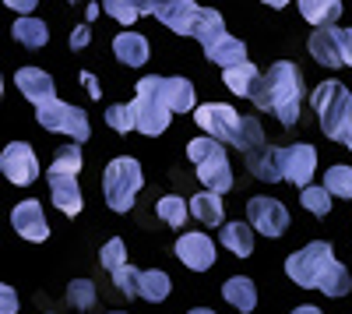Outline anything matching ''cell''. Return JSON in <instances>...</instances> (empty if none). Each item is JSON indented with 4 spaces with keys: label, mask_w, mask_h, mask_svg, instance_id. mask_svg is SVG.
<instances>
[{
    "label": "cell",
    "mask_w": 352,
    "mask_h": 314,
    "mask_svg": "<svg viewBox=\"0 0 352 314\" xmlns=\"http://www.w3.org/2000/svg\"><path fill=\"white\" fill-rule=\"evenodd\" d=\"M109 314H124V311H109Z\"/></svg>",
    "instance_id": "681fc988"
},
{
    "label": "cell",
    "mask_w": 352,
    "mask_h": 314,
    "mask_svg": "<svg viewBox=\"0 0 352 314\" xmlns=\"http://www.w3.org/2000/svg\"><path fill=\"white\" fill-rule=\"evenodd\" d=\"M190 314H215V311H208V307H194Z\"/></svg>",
    "instance_id": "bcb514c9"
},
{
    "label": "cell",
    "mask_w": 352,
    "mask_h": 314,
    "mask_svg": "<svg viewBox=\"0 0 352 314\" xmlns=\"http://www.w3.org/2000/svg\"><path fill=\"white\" fill-rule=\"evenodd\" d=\"M0 314H18V297L4 282H0Z\"/></svg>",
    "instance_id": "f35d334b"
},
{
    "label": "cell",
    "mask_w": 352,
    "mask_h": 314,
    "mask_svg": "<svg viewBox=\"0 0 352 314\" xmlns=\"http://www.w3.org/2000/svg\"><path fill=\"white\" fill-rule=\"evenodd\" d=\"M307 46H310V53H314V61H317V64H324V67H342L338 28H331V25H324V28H314Z\"/></svg>",
    "instance_id": "e0dca14e"
},
{
    "label": "cell",
    "mask_w": 352,
    "mask_h": 314,
    "mask_svg": "<svg viewBox=\"0 0 352 314\" xmlns=\"http://www.w3.org/2000/svg\"><path fill=\"white\" fill-rule=\"evenodd\" d=\"M0 96H4V81H0Z\"/></svg>",
    "instance_id": "c3c4849f"
},
{
    "label": "cell",
    "mask_w": 352,
    "mask_h": 314,
    "mask_svg": "<svg viewBox=\"0 0 352 314\" xmlns=\"http://www.w3.org/2000/svg\"><path fill=\"white\" fill-rule=\"evenodd\" d=\"M113 275V286L116 290H120L124 297H138V269H131V265H120V269H116V272H109Z\"/></svg>",
    "instance_id": "8d00e7d4"
},
{
    "label": "cell",
    "mask_w": 352,
    "mask_h": 314,
    "mask_svg": "<svg viewBox=\"0 0 352 314\" xmlns=\"http://www.w3.org/2000/svg\"><path fill=\"white\" fill-rule=\"evenodd\" d=\"M169 286H173L169 275L159 272V269H148V272H141V275H138V297L152 300V304L166 300V297H169Z\"/></svg>",
    "instance_id": "f1b7e54d"
},
{
    "label": "cell",
    "mask_w": 352,
    "mask_h": 314,
    "mask_svg": "<svg viewBox=\"0 0 352 314\" xmlns=\"http://www.w3.org/2000/svg\"><path fill=\"white\" fill-rule=\"evenodd\" d=\"M81 81H85V92L92 96V99H99V92H102V89H99V81H96L92 74H81Z\"/></svg>",
    "instance_id": "b9f144b4"
},
{
    "label": "cell",
    "mask_w": 352,
    "mask_h": 314,
    "mask_svg": "<svg viewBox=\"0 0 352 314\" xmlns=\"http://www.w3.org/2000/svg\"><path fill=\"white\" fill-rule=\"evenodd\" d=\"M300 14H303L314 28L335 25V21L342 18V0H300Z\"/></svg>",
    "instance_id": "44dd1931"
},
{
    "label": "cell",
    "mask_w": 352,
    "mask_h": 314,
    "mask_svg": "<svg viewBox=\"0 0 352 314\" xmlns=\"http://www.w3.org/2000/svg\"><path fill=\"white\" fill-rule=\"evenodd\" d=\"M144 177H141V163L131 156H120L106 166V177H102V191H106V202L116 212H127L134 205V194L141 191Z\"/></svg>",
    "instance_id": "52a82bcc"
},
{
    "label": "cell",
    "mask_w": 352,
    "mask_h": 314,
    "mask_svg": "<svg viewBox=\"0 0 352 314\" xmlns=\"http://www.w3.org/2000/svg\"><path fill=\"white\" fill-rule=\"evenodd\" d=\"M187 216H190V209H187L184 198H176V194L159 198V219H162L166 226H173V230H180V226L187 222Z\"/></svg>",
    "instance_id": "4dcf8cb0"
},
{
    "label": "cell",
    "mask_w": 352,
    "mask_h": 314,
    "mask_svg": "<svg viewBox=\"0 0 352 314\" xmlns=\"http://www.w3.org/2000/svg\"><path fill=\"white\" fill-rule=\"evenodd\" d=\"M187 156L197 166V177H201L204 191L226 194L232 187V169H229L222 141H215V138H194V141H187Z\"/></svg>",
    "instance_id": "8992f818"
},
{
    "label": "cell",
    "mask_w": 352,
    "mask_h": 314,
    "mask_svg": "<svg viewBox=\"0 0 352 314\" xmlns=\"http://www.w3.org/2000/svg\"><path fill=\"white\" fill-rule=\"evenodd\" d=\"M71 4H78V0H71Z\"/></svg>",
    "instance_id": "f907efd6"
},
{
    "label": "cell",
    "mask_w": 352,
    "mask_h": 314,
    "mask_svg": "<svg viewBox=\"0 0 352 314\" xmlns=\"http://www.w3.org/2000/svg\"><path fill=\"white\" fill-rule=\"evenodd\" d=\"M11 32H14V39H18L21 46H28V50H39V46L50 43V28H46L39 18H18Z\"/></svg>",
    "instance_id": "4316f807"
},
{
    "label": "cell",
    "mask_w": 352,
    "mask_h": 314,
    "mask_svg": "<svg viewBox=\"0 0 352 314\" xmlns=\"http://www.w3.org/2000/svg\"><path fill=\"white\" fill-rule=\"evenodd\" d=\"M85 43H88V28H85V25H78V28H74V36H71V46H74V50H81Z\"/></svg>",
    "instance_id": "7bdbcfd3"
},
{
    "label": "cell",
    "mask_w": 352,
    "mask_h": 314,
    "mask_svg": "<svg viewBox=\"0 0 352 314\" xmlns=\"http://www.w3.org/2000/svg\"><path fill=\"white\" fill-rule=\"evenodd\" d=\"M190 216H197L204 226H222V202L215 191H201L197 198H190Z\"/></svg>",
    "instance_id": "83f0119b"
},
{
    "label": "cell",
    "mask_w": 352,
    "mask_h": 314,
    "mask_svg": "<svg viewBox=\"0 0 352 314\" xmlns=\"http://www.w3.org/2000/svg\"><path fill=\"white\" fill-rule=\"evenodd\" d=\"M204 53H208V61L219 64L222 71H226V67H236V64L247 61V46H243V39H232V36H222L219 43H212Z\"/></svg>",
    "instance_id": "d6986e66"
},
{
    "label": "cell",
    "mask_w": 352,
    "mask_h": 314,
    "mask_svg": "<svg viewBox=\"0 0 352 314\" xmlns=\"http://www.w3.org/2000/svg\"><path fill=\"white\" fill-rule=\"evenodd\" d=\"M152 14H155L166 28H173L176 36H190V32H194V21H197V14H201V8L194 4V0H155Z\"/></svg>",
    "instance_id": "4fadbf2b"
},
{
    "label": "cell",
    "mask_w": 352,
    "mask_h": 314,
    "mask_svg": "<svg viewBox=\"0 0 352 314\" xmlns=\"http://www.w3.org/2000/svg\"><path fill=\"white\" fill-rule=\"evenodd\" d=\"M338 46H342V64L352 67V28H338Z\"/></svg>",
    "instance_id": "ab89813d"
},
{
    "label": "cell",
    "mask_w": 352,
    "mask_h": 314,
    "mask_svg": "<svg viewBox=\"0 0 352 314\" xmlns=\"http://www.w3.org/2000/svg\"><path fill=\"white\" fill-rule=\"evenodd\" d=\"M4 4H8L11 11H18V14H28V11H36L39 0H4Z\"/></svg>",
    "instance_id": "60d3db41"
},
{
    "label": "cell",
    "mask_w": 352,
    "mask_h": 314,
    "mask_svg": "<svg viewBox=\"0 0 352 314\" xmlns=\"http://www.w3.org/2000/svg\"><path fill=\"white\" fill-rule=\"evenodd\" d=\"M324 191L338 198H352V169L349 166H331L324 174Z\"/></svg>",
    "instance_id": "d6a6232c"
},
{
    "label": "cell",
    "mask_w": 352,
    "mask_h": 314,
    "mask_svg": "<svg viewBox=\"0 0 352 314\" xmlns=\"http://www.w3.org/2000/svg\"><path fill=\"white\" fill-rule=\"evenodd\" d=\"M285 272H289V279L296 282V286L320 290L328 297H345L352 290L349 269L335 258V251H331L328 240H314L303 251L289 254V258H285Z\"/></svg>",
    "instance_id": "6da1fadb"
},
{
    "label": "cell",
    "mask_w": 352,
    "mask_h": 314,
    "mask_svg": "<svg viewBox=\"0 0 352 314\" xmlns=\"http://www.w3.org/2000/svg\"><path fill=\"white\" fill-rule=\"evenodd\" d=\"M113 53H116V61H124L127 67H141L148 61V39L141 32H120L113 39Z\"/></svg>",
    "instance_id": "ac0fdd59"
},
{
    "label": "cell",
    "mask_w": 352,
    "mask_h": 314,
    "mask_svg": "<svg viewBox=\"0 0 352 314\" xmlns=\"http://www.w3.org/2000/svg\"><path fill=\"white\" fill-rule=\"evenodd\" d=\"M14 85L21 89V96H25L28 103H36V106L56 99V96H53V78H50L46 71H39V67H21V71L14 74Z\"/></svg>",
    "instance_id": "2e32d148"
},
{
    "label": "cell",
    "mask_w": 352,
    "mask_h": 314,
    "mask_svg": "<svg viewBox=\"0 0 352 314\" xmlns=\"http://www.w3.org/2000/svg\"><path fill=\"white\" fill-rule=\"evenodd\" d=\"M155 8V0H102V11L109 18H116L120 25H134L138 18H144Z\"/></svg>",
    "instance_id": "603a6c76"
},
{
    "label": "cell",
    "mask_w": 352,
    "mask_h": 314,
    "mask_svg": "<svg viewBox=\"0 0 352 314\" xmlns=\"http://www.w3.org/2000/svg\"><path fill=\"white\" fill-rule=\"evenodd\" d=\"M243 156H247V166H250L254 177H261V180H282V174H278V152L257 145V149H250Z\"/></svg>",
    "instance_id": "d4e9b609"
},
{
    "label": "cell",
    "mask_w": 352,
    "mask_h": 314,
    "mask_svg": "<svg viewBox=\"0 0 352 314\" xmlns=\"http://www.w3.org/2000/svg\"><path fill=\"white\" fill-rule=\"evenodd\" d=\"M222 81H226V89H229L232 96H250L254 81H257V67H254L250 61H243V64H236V67H226V71H222Z\"/></svg>",
    "instance_id": "f546056e"
},
{
    "label": "cell",
    "mask_w": 352,
    "mask_h": 314,
    "mask_svg": "<svg viewBox=\"0 0 352 314\" xmlns=\"http://www.w3.org/2000/svg\"><path fill=\"white\" fill-rule=\"evenodd\" d=\"M162 99L176 113H190L194 109V85L187 78H162Z\"/></svg>",
    "instance_id": "7402d4cb"
},
{
    "label": "cell",
    "mask_w": 352,
    "mask_h": 314,
    "mask_svg": "<svg viewBox=\"0 0 352 314\" xmlns=\"http://www.w3.org/2000/svg\"><path fill=\"white\" fill-rule=\"evenodd\" d=\"M0 174H4L11 184H32L39 177V159L32 152V145H25V141H14L0 152Z\"/></svg>",
    "instance_id": "8fae6325"
},
{
    "label": "cell",
    "mask_w": 352,
    "mask_h": 314,
    "mask_svg": "<svg viewBox=\"0 0 352 314\" xmlns=\"http://www.w3.org/2000/svg\"><path fill=\"white\" fill-rule=\"evenodd\" d=\"M317 117H320V127L331 141H349L352 134V92L338 81H320L314 96H310Z\"/></svg>",
    "instance_id": "3957f363"
},
{
    "label": "cell",
    "mask_w": 352,
    "mask_h": 314,
    "mask_svg": "<svg viewBox=\"0 0 352 314\" xmlns=\"http://www.w3.org/2000/svg\"><path fill=\"white\" fill-rule=\"evenodd\" d=\"M169 106H166V99H162V74H148V78H141L138 81V96H134V103H131V117H134V131H141V134H148V138H155V134H162L166 127H169Z\"/></svg>",
    "instance_id": "5b68a950"
},
{
    "label": "cell",
    "mask_w": 352,
    "mask_h": 314,
    "mask_svg": "<svg viewBox=\"0 0 352 314\" xmlns=\"http://www.w3.org/2000/svg\"><path fill=\"white\" fill-rule=\"evenodd\" d=\"M36 117L46 131H56V134H71L74 141H88V117L81 106H71V103H60V99H50L43 106H36Z\"/></svg>",
    "instance_id": "ba28073f"
},
{
    "label": "cell",
    "mask_w": 352,
    "mask_h": 314,
    "mask_svg": "<svg viewBox=\"0 0 352 314\" xmlns=\"http://www.w3.org/2000/svg\"><path fill=\"white\" fill-rule=\"evenodd\" d=\"M194 121H197V127L208 134V138H215V141H236V134H240V113L232 109V106H226V103H204V106H197L194 109Z\"/></svg>",
    "instance_id": "9c48e42d"
},
{
    "label": "cell",
    "mask_w": 352,
    "mask_h": 314,
    "mask_svg": "<svg viewBox=\"0 0 352 314\" xmlns=\"http://www.w3.org/2000/svg\"><path fill=\"white\" fill-rule=\"evenodd\" d=\"M314 169H317V152L314 145H289V149H278V174L292 184H300V187H310V177H314Z\"/></svg>",
    "instance_id": "7c38bea8"
},
{
    "label": "cell",
    "mask_w": 352,
    "mask_h": 314,
    "mask_svg": "<svg viewBox=\"0 0 352 314\" xmlns=\"http://www.w3.org/2000/svg\"><path fill=\"white\" fill-rule=\"evenodd\" d=\"M99 262L109 269V272H116L120 265H127V247H124V240L116 237V240H109L102 251H99Z\"/></svg>",
    "instance_id": "d590c367"
},
{
    "label": "cell",
    "mask_w": 352,
    "mask_h": 314,
    "mask_svg": "<svg viewBox=\"0 0 352 314\" xmlns=\"http://www.w3.org/2000/svg\"><path fill=\"white\" fill-rule=\"evenodd\" d=\"M247 219L254 230H261L264 237H282L289 226V209L278 198H250L247 202Z\"/></svg>",
    "instance_id": "30bf717a"
},
{
    "label": "cell",
    "mask_w": 352,
    "mask_h": 314,
    "mask_svg": "<svg viewBox=\"0 0 352 314\" xmlns=\"http://www.w3.org/2000/svg\"><path fill=\"white\" fill-rule=\"evenodd\" d=\"M11 226H14V230H18L25 240H36V244H43V240L50 237V222H46L43 205L36 202V198H25V202L14 205V212H11Z\"/></svg>",
    "instance_id": "5bb4252c"
},
{
    "label": "cell",
    "mask_w": 352,
    "mask_h": 314,
    "mask_svg": "<svg viewBox=\"0 0 352 314\" xmlns=\"http://www.w3.org/2000/svg\"><path fill=\"white\" fill-rule=\"evenodd\" d=\"M345 145H349V149H352V134H349V141H345Z\"/></svg>",
    "instance_id": "7dc6e473"
},
{
    "label": "cell",
    "mask_w": 352,
    "mask_h": 314,
    "mask_svg": "<svg viewBox=\"0 0 352 314\" xmlns=\"http://www.w3.org/2000/svg\"><path fill=\"white\" fill-rule=\"evenodd\" d=\"M67 304L85 311V307H92L96 304V282H88V279H74L71 282V290H67Z\"/></svg>",
    "instance_id": "836d02e7"
},
{
    "label": "cell",
    "mask_w": 352,
    "mask_h": 314,
    "mask_svg": "<svg viewBox=\"0 0 352 314\" xmlns=\"http://www.w3.org/2000/svg\"><path fill=\"white\" fill-rule=\"evenodd\" d=\"M247 99L264 113H275L285 127H292L300 121V103H303V74H300V67L289 64V61H278L275 67L257 74Z\"/></svg>",
    "instance_id": "7a4b0ae2"
},
{
    "label": "cell",
    "mask_w": 352,
    "mask_h": 314,
    "mask_svg": "<svg viewBox=\"0 0 352 314\" xmlns=\"http://www.w3.org/2000/svg\"><path fill=\"white\" fill-rule=\"evenodd\" d=\"M292 314H324V311H320V307H310V304H303V307H296Z\"/></svg>",
    "instance_id": "ee69618b"
},
{
    "label": "cell",
    "mask_w": 352,
    "mask_h": 314,
    "mask_svg": "<svg viewBox=\"0 0 352 314\" xmlns=\"http://www.w3.org/2000/svg\"><path fill=\"white\" fill-rule=\"evenodd\" d=\"M106 124L113 127V131H134V117H131V106H109L106 109Z\"/></svg>",
    "instance_id": "74e56055"
},
{
    "label": "cell",
    "mask_w": 352,
    "mask_h": 314,
    "mask_svg": "<svg viewBox=\"0 0 352 314\" xmlns=\"http://www.w3.org/2000/svg\"><path fill=\"white\" fill-rule=\"evenodd\" d=\"M300 202H303L310 212H317V216H328V212H331V194H328L324 187H303Z\"/></svg>",
    "instance_id": "e575fe53"
},
{
    "label": "cell",
    "mask_w": 352,
    "mask_h": 314,
    "mask_svg": "<svg viewBox=\"0 0 352 314\" xmlns=\"http://www.w3.org/2000/svg\"><path fill=\"white\" fill-rule=\"evenodd\" d=\"M261 4H268V8H275V11H278V8H285V4H289V0H261Z\"/></svg>",
    "instance_id": "f6af8a7d"
},
{
    "label": "cell",
    "mask_w": 352,
    "mask_h": 314,
    "mask_svg": "<svg viewBox=\"0 0 352 314\" xmlns=\"http://www.w3.org/2000/svg\"><path fill=\"white\" fill-rule=\"evenodd\" d=\"M204 50H208L212 43H219L222 36H226V21H222V14L215 11V8H201V14H197V21H194V32H190Z\"/></svg>",
    "instance_id": "ffe728a7"
},
{
    "label": "cell",
    "mask_w": 352,
    "mask_h": 314,
    "mask_svg": "<svg viewBox=\"0 0 352 314\" xmlns=\"http://www.w3.org/2000/svg\"><path fill=\"white\" fill-rule=\"evenodd\" d=\"M222 244L236 254V258H250V251H254V226L247 222H226L222 226Z\"/></svg>",
    "instance_id": "cb8c5ba5"
},
{
    "label": "cell",
    "mask_w": 352,
    "mask_h": 314,
    "mask_svg": "<svg viewBox=\"0 0 352 314\" xmlns=\"http://www.w3.org/2000/svg\"><path fill=\"white\" fill-rule=\"evenodd\" d=\"M176 258L194 272H204V269L215 265V244L204 233H184L176 240Z\"/></svg>",
    "instance_id": "9a60e30c"
},
{
    "label": "cell",
    "mask_w": 352,
    "mask_h": 314,
    "mask_svg": "<svg viewBox=\"0 0 352 314\" xmlns=\"http://www.w3.org/2000/svg\"><path fill=\"white\" fill-rule=\"evenodd\" d=\"M78 169H81V149L78 145H64L53 156L50 166V191H53V205L64 216H78L81 212V191H78Z\"/></svg>",
    "instance_id": "277c9868"
},
{
    "label": "cell",
    "mask_w": 352,
    "mask_h": 314,
    "mask_svg": "<svg viewBox=\"0 0 352 314\" xmlns=\"http://www.w3.org/2000/svg\"><path fill=\"white\" fill-rule=\"evenodd\" d=\"M222 297L236 307V311H254V307H257V290H254V282H250L247 275L229 279L226 286H222Z\"/></svg>",
    "instance_id": "484cf974"
},
{
    "label": "cell",
    "mask_w": 352,
    "mask_h": 314,
    "mask_svg": "<svg viewBox=\"0 0 352 314\" xmlns=\"http://www.w3.org/2000/svg\"><path fill=\"white\" fill-rule=\"evenodd\" d=\"M240 152H250V149H257V145H264V131H261V121L257 117H243L240 121V134H236V141H232Z\"/></svg>",
    "instance_id": "1f68e13d"
}]
</instances>
